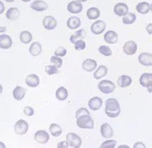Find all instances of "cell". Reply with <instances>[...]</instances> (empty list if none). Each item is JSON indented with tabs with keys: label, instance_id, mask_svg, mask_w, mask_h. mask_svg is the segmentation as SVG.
<instances>
[{
	"label": "cell",
	"instance_id": "obj_21",
	"mask_svg": "<svg viewBox=\"0 0 152 148\" xmlns=\"http://www.w3.org/2000/svg\"><path fill=\"white\" fill-rule=\"evenodd\" d=\"M25 95H26V90H25L24 88H23L21 86H17L13 89V91H12V96H13V98L16 101H18V102L23 100V98L25 97Z\"/></svg>",
	"mask_w": 152,
	"mask_h": 148
},
{
	"label": "cell",
	"instance_id": "obj_44",
	"mask_svg": "<svg viewBox=\"0 0 152 148\" xmlns=\"http://www.w3.org/2000/svg\"><path fill=\"white\" fill-rule=\"evenodd\" d=\"M146 30H147V32H148V34H149V35H151V33H152V24H149L147 25V27H146Z\"/></svg>",
	"mask_w": 152,
	"mask_h": 148
},
{
	"label": "cell",
	"instance_id": "obj_11",
	"mask_svg": "<svg viewBox=\"0 0 152 148\" xmlns=\"http://www.w3.org/2000/svg\"><path fill=\"white\" fill-rule=\"evenodd\" d=\"M100 133L104 139H112L113 137L114 132L113 127L108 123H104L100 127Z\"/></svg>",
	"mask_w": 152,
	"mask_h": 148
},
{
	"label": "cell",
	"instance_id": "obj_12",
	"mask_svg": "<svg viewBox=\"0 0 152 148\" xmlns=\"http://www.w3.org/2000/svg\"><path fill=\"white\" fill-rule=\"evenodd\" d=\"M103 105V101L100 97H98V96H94V97H92L89 102H88V107L90 108L91 110L93 111H97V110H99L101 108Z\"/></svg>",
	"mask_w": 152,
	"mask_h": 148
},
{
	"label": "cell",
	"instance_id": "obj_30",
	"mask_svg": "<svg viewBox=\"0 0 152 148\" xmlns=\"http://www.w3.org/2000/svg\"><path fill=\"white\" fill-rule=\"evenodd\" d=\"M49 133L53 136V137H59L61 135L62 133V128L60 125H58L56 123H52L49 127Z\"/></svg>",
	"mask_w": 152,
	"mask_h": 148
},
{
	"label": "cell",
	"instance_id": "obj_9",
	"mask_svg": "<svg viewBox=\"0 0 152 148\" xmlns=\"http://www.w3.org/2000/svg\"><path fill=\"white\" fill-rule=\"evenodd\" d=\"M106 29V25L103 20H98L91 25V31L94 35H100Z\"/></svg>",
	"mask_w": 152,
	"mask_h": 148
},
{
	"label": "cell",
	"instance_id": "obj_47",
	"mask_svg": "<svg viewBox=\"0 0 152 148\" xmlns=\"http://www.w3.org/2000/svg\"><path fill=\"white\" fill-rule=\"evenodd\" d=\"M0 148H6V146L4 142H1L0 141Z\"/></svg>",
	"mask_w": 152,
	"mask_h": 148
},
{
	"label": "cell",
	"instance_id": "obj_38",
	"mask_svg": "<svg viewBox=\"0 0 152 148\" xmlns=\"http://www.w3.org/2000/svg\"><path fill=\"white\" fill-rule=\"evenodd\" d=\"M66 49L62 46H59L58 48L56 49L55 52H54V55L56 56H59V57H63L66 55Z\"/></svg>",
	"mask_w": 152,
	"mask_h": 148
},
{
	"label": "cell",
	"instance_id": "obj_39",
	"mask_svg": "<svg viewBox=\"0 0 152 148\" xmlns=\"http://www.w3.org/2000/svg\"><path fill=\"white\" fill-rule=\"evenodd\" d=\"M74 44H75V49L76 50H84L86 49V42L83 39L77 41Z\"/></svg>",
	"mask_w": 152,
	"mask_h": 148
},
{
	"label": "cell",
	"instance_id": "obj_28",
	"mask_svg": "<svg viewBox=\"0 0 152 148\" xmlns=\"http://www.w3.org/2000/svg\"><path fill=\"white\" fill-rule=\"evenodd\" d=\"M5 17H6V18L11 20V21L17 20L20 17V10L17 7H11L7 10Z\"/></svg>",
	"mask_w": 152,
	"mask_h": 148
},
{
	"label": "cell",
	"instance_id": "obj_6",
	"mask_svg": "<svg viewBox=\"0 0 152 148\" xmlns=\"http://www.w3.org/2000/svg\"><path fill=\"white\" fill-rule=\"evenodd\" d=\"M140 85L147 88L150 93L152 92V74L151 73H143L139 78Z\"/></svg>",
	"mask_w": 152,
	"mask_h": 148
},
{
	"label": "cell",
	"instance_id": "obj_23",
	"mask_svg": "<svg viewBox=\"0 0 152 148\" xmlns=\"http://www.w3.org/2000/svg\"><path fill=\"white\" fill-rule=\"evenodd\" d=\"M107 73H108L107 67L104 65H100V66L96 68L94 73V77L95 80H100L103 77H104L107 74Z\"/></svg>",
	"mask_w": 152,
	"mask_h": 148
},
{
	"label": "cell",
	"instance_id": "obj_5",
	"mask_svg": "<svg viewBox=\"0 0 152 148\" xmlns=\"http://www.w3.org/2000/svg\"><path fill=\"white\" fill-rule=\"evenodd\" d=\"M28 124L26 120H18L14 125V131L18 135H25L28 133Z\"/></svg>",
	"mask_w": 152,
	"mask_h": 148
},
{
	"label": "cell",
	"instance_id": "obj_29",
	"mask_svg": "<svg viewBox=\"0 0 152 148\" xmlns=\"http://www.w3.org/2000/svg\"><path fill=\"white\" fill-rule=\"evenodd\" d=\"M86 37V32L85 29H80L79 30H77L75 34H73L71 37H70V42L72 43H75V42L79 41V40H82Z\"/></svg>",
	"mask_w": 152,
	"mask_h": 148
},
{
	"label": "cell",
	"instance_id": "obj_50",
	"mask_svg": "<svg viewBox=\"0 0 152 148\" xmlns=\"http://www.w3.org/2000/svg\"><path fill=\"white\" fill-rule=\"evenodd\" d=\"M76 1H78V2H80V3H84V2H86L87 0H76Z\"/></svg>",
	"mask_w": 152,
	"mask_h": 148
},
{
	"label": "cell",
	"instance_id": "obj_13",
	"mask_svg": "<svg viewBox=\"0 0 152 148\" xmlns=\"http://www.w3.org/2000/svg\"><path fill=\"white\" fill-rule=\"evenodd\" d=\"M114 13L118 17H124L129 12V7L124 3H118L114 6Z\"/></svg>",
	"mask_w": 152,
	"mask_h": 148
},
{
	"label": "cell",
	"instance_id": "obj_27",
	"mask_svg": "<svg viewBox=\"0 0 152 148\" xmlns=\"http://www.w3.org/2000/svg\"><path fill=\"white\" fill-rule=\"evenodd\" d=\"M56 97L58 101L63 102L66 101L68 97V91L65 87H60L57 88V90L56 91Z\"/></svg>",
	"mask_w": 152,
	"mask_h": 148
},
{
	"label": "cell",
	"instance_id": "obj_45",
	"mask_svg": "<svg viewBox=\"0 0 152 148\" xmlns=\"http://www.w3.org/2000/svg\"><path fill=\"white\" fill-rule=\"evenodd\" d=\"M4 10H5V6L4 4V3L2 1H0V15L4 11Z\"/></svg>",
	"mask_w": 152,
	"mask_h": 148
},
{
	"label": "cell",
	"instance_id": "obj_7",
	"mask_svg": "<svg viewBox=\"0 0 152 148\" xmlns=\"http://www.w3.org/2000/svg\"><path fill=\"white\" fill-rule=\"evenodd\" d=\"M34 139L39 144L44 145V144H47L49 141L50 136H49V133L45 130H39L35 133Z\"/></svg>",
	"mask_w": 152,
	"mask_h": 148
},
{
	"label": "cell",
	"instance_id": "obj_2",
	"mask_svg": "<svg viewBox=\"0 0 152 148\" xmlns=\"http://www.w3.org/2000/svg\"><path fill=\"white\" fill-rule=\"evenodd\" d=\"M76 124L81 129H94V121L91 115H82L76 118Z\"/></svg>",
	"mask_w": 152,
	"mask_h": 148
},
{
	"label": "cell",
	"instance_id": "obj_17",
	"mask_svg": "<svg viewBox=\"0 0 152 148\" xmlns=\"http://www.w3.org/2000/svg\"><path fill=\"white\" fill-rule=\"evenodd\" d=\"M25 83L29 88H37L40 84V78L36 74H28L25 79Z\"/></svg>",
	"mask_w": 152,
	"mask_h": 148
},
{
	"label": "cell",
	"instance_id": "obj_51",
	"mask_svg": "<svg viewBox=\"0 0 152 148\" xmlns=\"http://www.w3.org/2000/svg\"><path fill=\"white\" fill-rule=\"evenodd\" d=\"M4 1H6V2H8V3H12V2H14L15 0H4Z\"/></svg>",
	"mask_w": 152,
	"mask_h": 148
},
{
	"label": "cell",
	"instance_id": "obj_26",
	"mask_svg": "<svg viewBox=\"0 0 152 148\" xmlns=\"http://www.w3.org/2000/svg\"><path fill=\"white\" fill-rule=\"evenodd\" d=\"M81 24V21L78 17H70L66 21V26L67 28L70 29H76L80 28Z\"/></svg>",
	"mask_w": 152,
	"mask_h": 148
},
{
	"label": "cell",
	"instance_id": "obj_40",
	"mask_svg": "<svg viewBox=\"0 0 152 148\" xmlns=\"http://www.w3.org/2000/svg\"><path fill=\"white\" fill-rule=\"evenodd\" d=\"M82 115H90V112L88 111L86 108H80L76 111L75 118H78Z\"/></svg>",
	"mask_w": 152,
	"mask_h": 148
},
{
	"label": "cell",
	"instance_id": "obj_34",
	"mask_svg": "<svg viewBox=\"0 0 152 148\" xmlns=\"http://www.w3.org/2000/svg\"><path fill=\"white\" fill-rule=\"evenodd\" d=\"M99 52L103 55L104 56H111L113 55V50L111 49V48L106 45H101V46L99 47L98 49Z\"/></svg>",
	"mask_w": 152,
	"mask_h": 148
},
{
	"label": "cell",
	"instance_id": "obj_24",
	"mask_svg": "<svg viewBox=\"0 0 152 148\" xmlns=\"http://www.w3.org/2000/svg\"><path fill=\"white\" fill-rule=\"evenodd\" d=\"M136 10L138 13H140L142 15H146L151 11V5L148 2H141L136 5Z\"/></svg>",
	"mask_w": 152,
	"mask_h": 148
},
{
	"label": "cell",
	"instance_id": "obj_3",
	"mask_svg": "<svg viewBox=\"0 0 152 148\" xmlns=\"http://www.w3.org/2000/svg\"><path fill=\"white\" fill-rule=\"evenodd\" d=\"M98 88L102 94H109L115 90L116 85L110 80H102L98 84Z\"/></svg>",
	"mask_w": 152,
	"mask_h": 148
},
{
	"label": "cell",
	"instance_id": "obj_8",
	"mask_svg": "<svg viewBox=\"0 0 152 148\" xmlns=\"http://www.w3.org/2000/svg\"><path fill=\"white\" fill-rule=\"evenodd\" d=\"M137 50V44L134 41H127L123 46L124 53L127 56H133Z\"/></svg>",
	"mask_w": 152,
	"mask_h": 148
},
{
	"label": "cell",
	"instance_id": "obj_49",
	"mask_svg": "<svg viewBox=\"0 0 152 148\" xmlns=\"http://www.w3.org/2000/svg\"><path fill=\"white\" fill-rule=\"evenodd\" d=\"M119 148H121V147H126V148H129V147L127 146V145H122V146H119L118 147Z\"/></svg>",
	"mask_w": 152,
	"mask_h": 148
},
{
	"label": "cell",
	"instance_id": "obj_48",
	"mask_svg": "<svg viewBox=\"0 0 152 148\" xmlns=\"http://www.w3.org/2000/svg\"><path fill=\"white\" fill-rule=\"evenodd\" d=\"M3 90H4V88H3V86L0 84V94H2V93H3Z\"/></svg>",
	"mask_w": 152,
	"mask_h": 148
},
{
	"label": "cell",
	"instance_id": "obj_14",
	"mask_svg": "<svg viewBox=\"0 0 152 148\" xmlns=\"http://www.w3.org/2000/svg\"><path fill=\"white\" fill-rule=\"evenodd\" d=\"M138 62L145 67L152 66V55L148 52H142L138 56Z\"/></svg>",
	"mask_w": 152,
	"mask_h": 148
},
{
	"label": "cell",
	"instance_id": "obj_37",
	"mask_svg": "<svg viewBox=\"0 0 152 148\" xmlns=\"http://www.w3.org/2000/svg\"><path fill=\"white\" fill-rule=\"evenodd\" d=\"M45 73L48 75H53V74H58L59 73V69L54 65H47L45 67Z\"/></svg>",
	"mask_w": 152,
	"mask_h": 148
},
{
	"label": "cell",
	"instance_id": "obj_1",
	"mask_svg": "<svg viewBox=\"0 0 152 148\" xmlns=\"http://www.w3.org/2000/svg\"><path fill=\"white\" fill-rule=\"evenodd\" d=\"M121 108L119 102L115 98H109L106 100L104 105V113L110 118H116L120 114Z\"/></svg>",
	"mask_w": 152,
	"mask_h": 148
},
{
	"label": "cell",
	"instance_id": "obj_33",
	"mask_svg": "<svg viewBox=\"0 0 152 148\" xmlns=\"http://www.w3.org/2000/svg\"><path fill=\"white\" fill-rule=\"evenodd\" d=\"M137 20L136 15L132 12H128L126 15H124L123 17V24H132L135 23V21Z\"/></svg>",
	"mask_w": 152,
	"mask_h": 148
},
{
	"label": "cell",
	"instance_id": "obj_36",
	"mask_svg": "<svg viewBox=\"0 0 152 148\" xmlns=\"http://www.w3.org/2000/svg\"><path fill=\"white\" fill-rule=\"evenodd\" d=\"M116 147H117V140L111 139H107L100 146L101 148H115Z\"/></svg>",
	"mask_w": 152,
	"mask_h": 148
},
{
	"label": "cell",
	"instance_id": "obj_42",
	"mask_svg": "<svg viewBox=\"0 0 152 148\" xmlns=\"http://www.w3.org/2000/svg\"><path fill=\"white\" fill-rule=\"evenodd\" d=\"M57 148H68L69 147V145H68V143H67V141L66 140H63V141H61V142H60V143H58L56 146Z\"/></svg>",
	"mask_w": 152,
	"mask_h": 148
},
{
	"label": "cell",
	"instance_id": "obj_41",
	"mask_svg": "<svg viewBox=\"0 0 152 148\" xmlns=\"http://www.w3.org/2000/svg\"><path fill=\"white\" fill-rule=\"evenodd\" d=\"M23 113H24L26 116L30 117V116H33V115H34L35 110H34V108H33L32 107H30V106H26V107H24V108H23Z\"/></svg>",
	"mask_w": 152,
	"mask_h": 148
},
{
	"label": "cell",
	"instance_id": "obj_16",
	"mask_svg": "<svg viewBox=\"0 0 152 148\" xmlns=\"http://www.w3.org/2000/svg\"><path fill=\"white\" fill-rule=\"evenodd\" d=\"M30 8L35 11L41 12V11L46 10L48 8V5L47 3L43 0H36V1L31 3Z\"/></svg>",
	"mask_w": 152,
	"mask_h": 148
},
{
	"label": "cell",
	"instance_id": "obj_31",
	"mask_svg": "<svg viewBox=\"0 0 152 148\" xmlns=\"http://www.w3.org/2000/svg\"><path fill=\"white\" fill-rule=\"evenodd\" d=\"M99 16H100V11L97 7H91L86 11V17L90 20H96L99 18Z\"/></svg>",
	"mask_w": 152,
	"mask_h": 148
},
{
	"label": "cell",
	"instance_id": "obj_52",
	"mask_svg": "<svg viewBox=\"0 0 152 148\" xmlns=\"http://www.w3.org/2000/svg\"><path fill=\"white\" fill-rule=\"evenodd\" d=\"M23 2H25V3H27V2H29L30 0H22Z\"/></svg>",
	"mask_w": 152,
	"mask_h": 148
},
{
	"label": "cell",
	"instance_id": "obj_10",
	"mask_svg": "<svg viewBox=\"0 0 152 148\" xmlns=\"http://www.w3.org/2000/svg\"><path fill=\"white\" fill-rule=\"evenodd\" d=\"M66 10L72 13V14H79L83 10V6H82V3L80 2H78V1H72L70 2L67 6H66Z\"/></svg>",
	"mask_w": 152,
	"mask_h": 148
},
{
	"label": "cell",
	"instance_id": "obj_25",
	"mask_svg": "<svg viewBox=\"0 0 152 148\" xmlns=\"http://www.w3.org/2000/svg\"><path fill=\"white\" fill-rule=\"evenodd\" d=\"M29 54L32 56H38L42 51V44L39 42H34L31 43L28 49Z\"/></svg>",
	"mask_w": 152,
	"mask_h": 148
},
{
	"label": "cell",
	"instance_id": "obj_46",
	"mask_svg": "<svg viewBox=\"0 0 152 148\" xmlns=\"http://www.w3.org/2000/svg\"><path fill=\"white\" fill-rule=\"evenodd\" d=\"M6 31V27L5 26H3V27H0V34L1 33H4Z\"/></svg>",
	"mask_w": 152,
	"mask_h": 148
},
{
	"label": "cell",
	"instance_id": "obj_32",
	"mask_svg": "<svg viewBox=\"0 0 152 148\" xmlns=\"http://www.w3.org/2000/svg\"><path fill=\"white\" fill-rule=\"evenodd\" d=\"M19 38H20V41L24 43V44H28L29 43L32 39H33V37H32V34L28 31V30H23L20 33V36H19Z\"/></svg>",
	"mask_w": 152,
	"mask_h": 148
},
{
	"label": "cell",
	"instance_id": "obj_22",
	"mask_svg": "<svg viewBox=\"0 0 152 148\" xmlns=\"http://www.w3.org/2000/svg\"><path fill=\"white\" fill-rule=\"evenodd\" d=\"M12 46V39L9 35L3 34L0 35V49H9Z\"/></svg>",
	"mask_w": 152,
	"mask_h": 148
},
{
	"label": "cell",
	"instance_id": "obj_19",
	"mask_svg": "<svg viewBox=\"0 0 152 148\" xmlns=\"http://www.w3.org/2000/svg\"><path fill=\"white\" fill-rule=\"evenodd\" d=\"M132 83V79L131 76L127 75V74H123L121 76L118 77V81H117V84L119 88H128L129 86H131Z\"/></svg>",
	"mask_w": 152,
	"mask_h": 148
},
{
	"label": "cell",
	"instance_id": "obj_20",
	"mask_svg": "<svg viewBox=\"0 0 152 148\" xmlns=\"http://www.w3.org/2000/svg\"><path fill=\"white\" fill-rule=\"evenodd\" d=\"M104 40L105 43H107L109 44H115L116 43H118V35L117 32H115L113 30H108L104 34Z\"/></svg>",
	"mask_w": 152,
	"mask_h": 148
},
{
	"label": "cell",
	"instance_id": "obj_4",
	"mask_svg": "<svg viewBox=\"0 0 152 148\" xmlns=\"http://www.w3.org/2000/svg\"><path fill=\"white\" fill-rule=\"evenodd\" d=\"M66 140L70 147L80 148L82 145V140L80 137L75 133H68L66 136Z\"/></svg>",
	"mask_w": 152,
	"mask_h": 148
},
{
	"label": "cell",
	"instance_id": "obj_18",
	"mask_svg": "<svg viewBox=\"0 0 152 148\" xmlns=\"http://www.w3.org/2000/svg\"><path fill=\"white\" fill-rule=\"evenodd\" d=\"M97 67H98L97 62L94 59H90V58L86 59L82 63V68L86 72H93L96 69Z\"/></svg>",
	"mask_w": 152,
	"mask_h": 148
},
{
	"label": "cell",
	"instance_id": "obj_15",
	"mask_svg": "<svg viewBox=\"0 0 152 148\" xmlns=\"http://www.w3.org/2000/svg\"><path fill=\"white\" fill-rule=\"evenodd\" d=\"M42 25L46 29L52 30L57 26L56 19L52 16H46L42 20Z\"/></svg>",
	"mask_w": 152,
	"mask_h": 148
},
{
	"label": "cell",
	"instance_id": "obj_43",
	"mask_svg": "<svg viewBox=\"0 0 152 148\" xmlns=\"http://www.w3.org/2000/svg\"><path fill=\"white\" fill-rule=\"evenodd\" d=\"M133 148H146V146L142 142H136L133 145Z\"/></svg>",
	"mask_w": 152,
	"mask_h": 148
},
{
	"label": "cell",
	"instance_id": "obj_35",
	"mask_svg": "<svg viewBox=\"0 0 152 148\" xmlns=\"http://www.w3.org/2000/svg\"><path fill=\"white\" fill-rule=\"evenodd\" d=\"M50 63H52V65L56 66L57 68H60L62 67V64H63V61L61 59V57H59V56H52L51 58H50Z\"/></svg>",
	"mask_w": 152,
	"mask_h": 148
}]
</instances>
